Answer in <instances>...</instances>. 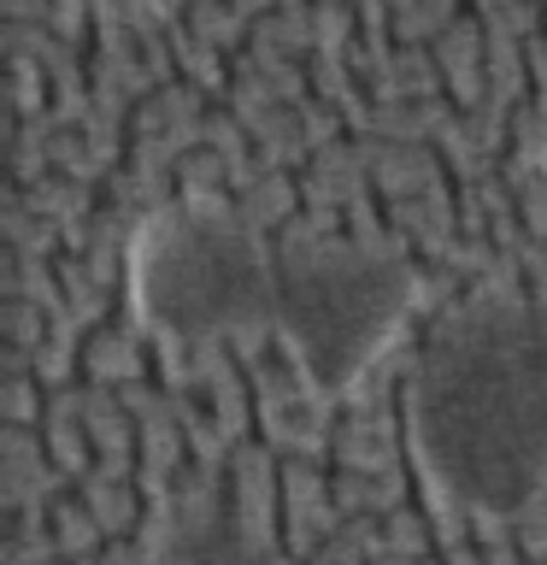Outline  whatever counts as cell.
<instances>
[{"instance_id": "obj_1", "label": "cell", "mask_w": 547, "mask_h": 565, "mask_svg": "<svg viewBox=\"0 0 547 565\" xmlns=\"http://www.w3.org/2000/svg\"><path fill=\"white\" fill-rule=\"evenodd\" d=\"M124 295L165 342H277L312 395L342 401L412 324L423 277L395 242L265 236L224 201H165L130 236Z\"/></svg>"}, {"instance_id": "obj_2", "label": "cell", "mask_w": 547, "mask_h": 565, "mask_svg": "<svg viewBox=\"0 0 547 565\" xmlns=\"http://www.w3.org/2000/svg\"><path fill=\"white\" fill-rule=\"evenodd\" d=\"M406 454L441 519L512 524L547 494V312L476 289L406 371Z\"/></svg>"}, {"instance_id": "obj_3", "label": "cell", "mask_w": 547, "mask_h": 565, "mask_svg": "<svg viewBox=\"0 0 547 565\" xmlns=\"http://www.w3.org/2000/svg\"><path fill=\"white\" fill-rule=\"evenodd\" d=\"M136 565H282V554L218 489H189L159 507Z\"/></svg>"}, {"instance_id": "obj_4", "label": "cell", "mask_w": 547, "mask_h": 565, "mask_svg": "<svg viewBox=\"0 0 547 565\" xmlns=\"http://www.w3.org/2000/svg\"><path fill=\"white\" fill-rule=\"evenodd\" d=\"M529 159L547 171V60H541V88H536V113H529Z\"/></svg>"}]
</instances>
